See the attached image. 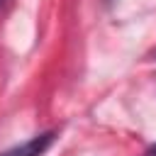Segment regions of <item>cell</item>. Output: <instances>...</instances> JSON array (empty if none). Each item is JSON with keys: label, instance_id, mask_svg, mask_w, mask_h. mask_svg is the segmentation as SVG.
Instances as JSON below:
<instances>
[{"label": "cell", "instance_id": "obj_3", "mask_svg": "<svg viewBox=\"0 0 156 156\" xmlns=\"http://www.w3.org/2000/svg\"><path fill=\"white\" fill-rule=\"evenodd\" d=\"M0 2H2V0H0Z\"/></svg>", "mask_w": 156, "mask_h": 156}, {"label": "cell", "instance_id": "obj_1", "mask_svg": "<svg viewBox=\"0 0 156 156\" xmlns=\"http://www.w3.org/2000/svg\"><path fill=\"white\" fill-rule=\"evenodd\" d=\"M54 139H56V134H54V132H44V134L32 136V139H29V141H24L22 146H15V149H10V151L0 154V156H41V154L54 144Z\"/></svg>", "mask_w": 156, "mask_h": 156}, {"label": "cell", "instance_id": "obj_2", "mask_svg": "<svg viewBox=\"0 0 156 156\" xmlns=\"http://www.w3.org/2000/svg\"><path fill=\"white\" fill-rule=\"evenodd\" d=\"M144 156H156V144H154V146H149V149L144 151Z\"/></svg>", "mask_w": 156, "mask_h": 156}]
</instances>
